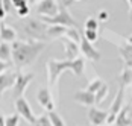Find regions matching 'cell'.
Here are the masks:
<instances>
[{
  "mask_svg": "<svg viewBox=\"0 0 132 126\" xmlns=\"http://www.w3.org/2000/svg\"><path fill=\"white\" fill-rule=\"evenodd\" d=\"M37 99H38V103L44 109H47L49 113L55 109V102L52 99V93H50L49 88H41L37 94Z\"/></svg>",
  "mask_w": 132,
  "mask_h": 126,
  "instance_id": "30bf717a",
  "label": "cell"
},
{
  "mask_svg": "<svg viewBox=\"0 0 132 126\" xmlns=\"http://www.w3.org/2000/svg\"><path fill=\"white\" fill-rule=\"evenodd\" d=\"M75 100L80 105L91 106V105L96 103V96H94V93L88 91V90H79V91L75 93Z\"/></svg>",
  "mask_w": 132,
  "mask_h": 126,
  "instance_id": "4fadbf2b",
  "label": "cell"
},
{
  "mask_svg": "<svg viewBox=\"0 0 132 126\" xmlns=\"http://www.w3.org/2000/svg\"><path fill=\"white\" fill-rule=\"evenodd\" d=\"M99 18H100V20H106V18H108V12H106V11H100Z\"/></svg>",
  "mask_w": 132,
  "mask_h": 126,
  "instance_id": "d6a6232c",
  "label": "cell"
},
{
  "mask_svg": "<svg viewBox=\"0 0 132 126\" xmlns=\"http://www.w3.org/2000/svg\"><path fill=\"white\" fill-rule=\"evenodd\" d=\"M37 126H53L52 122H50V119H49V115H41L40 119H37Z\"/></svg>",
  "mask_w": 132,
  "mask_h": 126,
  "instance_id": "4316f807",
  "label": "cell"
},
{
  "mask_svg": "<svg viewBox=\"0 0 132 126\" xmlns=\"http://www.w3.org/2000/svg\"><path fill=\"white\" fill-rule=\"evenodd\" d=\"M32 79H34V75L32 73H26V75H17V81H15V84H14V97L15 99H18V97H23V94H24V91H26L27 85L32 82Z\"/></svg>",
  "mask_w": 132,
  "mask_h": 126,
  "instance_id": "ba28073f",
  "label": "cell"
},
{
  "mask_svg": "<svg viewBox=\"0 0 132 126\" xmlns=\"http://www.w3.org/2000/svg\"><path fill=\"white\" fill-rule=\"evenodd\" d=\"M129 109H131V106H125V108L120 109L119 115H117V119L114 122V126H131L132 125V120L129 119Z\"/></svg>",
  "mask_w": 132,
  "mask_h": 126,
  "instance_id": "2e32d148",
  "label": "cell"
},
{
  "mask_svg": "<svg viewBox=\"0 0 132 126\" xmlns=\"http://www.w3.org/2000/svg\"><path fill=\"white\" fill-rule=\"evenodd\" d=\"M41 21H44L46 25H59V26H67V27H76L78 21L70 15L67 6L61 5L59 12L55 17H41Z\"/></svg>",
  "mask_w": 132,
  "mask_h": 126,
  "instance_id": "3957f363",
  "label": "cell"
},
{
  "mask_svg": "<svg viewBox=\"0 0 132 126\" xmlns=\"http://www.w3.org/2000/svg\"><path fill=\"white\" fill-rule=\"evenodd\" d=\"M79 46H80V52L90 59V61H93V62H96V61H100V53L96 50L94 47H93V44L87 40L85 37H82L80 38V43H79Z\"/></svg>",
  "mask_w": 132,
  "mask_h": 126,
  "instance_id": "9c48e42d",
  "label": "cell"
},
{
  "mask_svg": "<svg viewBox=\"0 0 132 126\" xmlns=\"http://www.w3.org/2000/svg\"><path fill=\"white\" fill-rule=\"evenodd\" d=\"M71 2H75V0H61V5L68 6V5H71Z\"/></svg>",
  "mask_w": 132,
  "mask_h": 126,
  "instance_id": "e575fe53",
  "label": "cell"
},
{
  "mask_svg": "<svg viewBox=\"0 0 132 126\" xmlns=\"http://www.w3.org/2000/svg\"><path fill=\"white\" fill-rule=\"evenodd\" d=\"M37 2H41V0H29V3H37ZM59 5H61V0H58Z\"/></svg>",
  "mask_w": 132,
  "mask_h": 126,
  "instance_id": "d590c367",
  "label": "cell"
},
{
  "mask_svg": "<svg viewBox=\"0 0 132 126\" xmlns=\"http://www.w3.org/2000/svg\"><path fill=\"white\" fill-rule=\"evenodd\" d=\"M47 115H49V119H50V122H52L53 126H65L64 120H62V117H61L59 114H56L55 111H50Z\"/></svg>",
  "mask_w": 132,
  "mask_h": 126,
  "instance_id": "7402d4cb",
  "label": "cell"
},
{
  "mask_svg": "<svg viewBox=\"0 0 132 126\" xmlns=\"http://www.w3.org/2000/svg\"><path fill=\"white\" fill-rule=\"evenodd\" d=\"M9 67H11V62H8V61H2V59H0V75L5 73Z\"/></svg>",
  "mask_w": 132,
  "mask_h": 126,
  "instance_id": "f546056e",
  "label": "cell"
},
{
  "mask_svg": "<svg viewBox=\"0 0 132 126\" xmlns=\"http://www.w3.org/2000/svg\"><path fill=\"white\" fill-rule=\"evenodd\" d=\"M128 43H131V44H132V35H131L129 38H128Z\"/></svg>",
  "mask_w": 132,
  "mask_h": 126,
  "instance_id": "74e56055",
  "label": "cell"
},
{
  "mask_svg": "<svg viewBox=\"0 0 132 126\" xmlns=\"http://www.w3.org/2000/svg\"><path fill=\"white\" fill-rule=\"evenodd\" d=\"M85 38L93 43V41H96L97 40V30H91V29H85Z\"/></svg>",
  "mask_w": 132,
  "mask_h": 126,
  "instance_id": "83f0119b",
  "label": "cell"
},
{
  "mask_svg": "<svg viewBox=\"0 0 132 126\" xmlns=\"http://www.w3.org/2000/svg\"><path fill=\"white\" fill-rule=\"evenodd\" d=\"M108 91H109L108 85H106V84H103V85L100 87V90H99V91L94 94V96H96V103H97V105H100V103H102V102L106 99V96H108Z\"/></svg>",
  "mask_w": 132,
  "mask_h": 126,
  "instance_id": "44dd1931",
  "label": "cell"
},
{
  "mask_svg": "<svg viewBox=\"0 0 132 126\" xmlns=\"http://www.w3.org/2000/svg\"><path fill=\"white\" fill-rule=\"evenodd\" d=\"M24 32L27 37L32 40H46L47 38V25L44 21H38V20H29L24 26Z\"/></svg>",
  "mask_w": 132,
  "mask_h": 126,
  "instance_id": "277c9868",
  "label": "cell"
},
{
  "mask_svg": "<svg viewBox=\"0 0 132 126\" xmlns=\"http://www.w3.org/2000/svg\"><path fill=\"white\" fill-rule=\"evenodd\" d=\"M67 26H59V25H50L47 27V38L49 40H56V38H62L67 34Z\"/></svg>",
  "mask_w": 132,
  "mask_h": 126,
  "instance_id": "ac0fdd59",
  "label": "cell"
},
{
  "mask_svg": "<svg viewBox=\"0 0 132 126\" xmlns=\"http://www.w3.org/2000/svg\"><path fill=\"white\" fill-rule=\"evenodd\" d=\"M17 75L18 73H11V72L0 75V99H2V94L6 90H9L11 87H14V84L17 81Z\"/></svg>",
  "mask_w": 132,
  "mask_h": 126,
  "instance_id": "5bb4252c",
  "label": "cell"
},
{
  "mask_svg": "<svg viewBox=\"0 0 132 126\" xmlns=\"http://www.w3.org/2000/svg\"><path fill=\"white\" fill-rule=\"evenodd\" d=\"M75 2H79V0H75Z\"/></svg>",
  "mask_w": 132,
  "mask_h": 126,
  "instance_id": "b9f144b4",
  "label": "cell"
},
{
  "mask_svg": "<svg viewBox=\"0 0 132 126\" xmlns=\"http://www.w3.org/2000/svg\"><path fill=\"white\" fill-rule=\"evenodd\" d=\"M65 37L70 38V40H73V41H76L78 44L80 43V38H82L79 35V32H78V29H76V27H68V29H67Z\"/></svg>",
  "mask_w": 132,
  "mask_h": 126,
  "instance_id": "603a6c76",
  "label": "cell"
},
{
  "mask_svg": "<svg viewBox=\"0 0 132 126\" xmlns=\"http://www.w3.org/2000/svg\"><path fill=\"white\" fill-rule=\"evenodd\" d=\"M12 59L17 68L27 67L34 62L40 53L44 50L46 43L44 41H14L12 43Z\"/></svg>",
  "mask_w": 132,
  "mask_h": 126,
  "instance_id": "6da1fadb",
  "label": "cell"
},
{
  "mask_svg": "<svg viewBox=\"0 0 132 126\" xmlns=\"http://www.w3.org/2000/svg\"><path fill=\"white\" fill-rule=\"evenodd\" d=\"M47 76H49V85L55 87L58 82V77L62 72L71 70L76 76H82L85 61L84 58H76V59H65V61H56V59H49L47 61Z\"/></svg>",
  "mask_w": 132,
  "mask_h": 126,
  "instance_id": "7a4b0ae2",
  "label": "cell"
},
{
  "mask_svg": "<svg viewBox=\"0 0 132 126\" xmlns=\"http://www.w3.org/2000/svg\"><path fill=\"white\" fill-rule=\"evenodd\" d=\"M59 2L58 0H41L37 5V12L41 17H55L59 12Z\"/></svg>",
  "mask_w": 132,
  "mask_h": 126,
  "instance_id": "5b68a950",
  "label": "cell"
},
{
  "mask_svg": "<svg viewBox=\"0 0 132 126\" xmlns=\"http://www.w3.org/2000/svg\"><path fill=\"white\" fill-rule=\"evenodd\" d=\"M119 84H120V87L132 85V68L131 67H123V70H121V73L119 76Z\"/></svg>",
  "mask_w": 132,
  "mask_h": 126,
  "instance_id": "d6986e66",
  "label": "cell"
},
{
  "mask_svg": "<svg viewBox=\"0 0 132 126\" xmlns=\"http://www.w3.org/2000/svg\"><path fill=\"white\" fill-rule=\"evenodd\" d=\"M102 85H103V82H102V79H99V77H96V79H93L91 82H90V84H88V91H91V93H94V94H96V93H97V91H99V90H100V87H102Z\"/></svg>",
  "mask_w": 132,
  "mask_h": 126,
  "instance_id": "cb8c5ba5",
  "label": "cell"
},
{
  "mask_svg": "<svg viewBox=\"0 0 132 126\" xmlns=\"http://www.w3.org/2000/svg\"><path fill=\"white\" fill-rule=\"evenodd\" d=\"M129 114H132V105H131V109H129Z\"/></svg>",
  "mask_w": 132,
  "mask_h": 126,
  "instance_id": "ab89813d",
  "label": "cell"
},
{
  "mask_svg": "<svg viewBox=\"0 0 132 126\" xmlns=\"http://www.w3.org/2000/svg\"><path fill=\"white\" fill-rule=\"evenodd\" d=\"M119 53L121 56V59L125 61V67H131L132 68V44L131 43H125L123 46H120Z\"/></svg>",
  "mask_w": 132,
  "mask_h": 126,
  "instance_id": "9a60e30c",
  "label": "cell"
},
{
  "mask_svg": "<svg viewBox=\"0 0 132 126\" xmlns=\"http://www.w3.org/2000/svg\"><path fill=\"white\" fill-rule=\"evenodd\" d=\"M17 38V34L12 27H8L3 21H0V40L2 41H6V43H14Z\"/></svg>",
  "mask_w": 132,
  "mask_h": 126,
  "instance_id": "e0dca14e",
  "label": "cell"
},
{
  "mask_svg": "<svg viewBox=\"0 0 132 126\" xmlns=\"http://www.w3.org/2000/svg\"><path fill=\"white\" fill-rule=\"evenodd\" d=\"M0 126H6V117H3L0 114Z\"/></svg>",
  "mask_w": 132,
  "mask_h": 126,
  "instance_id": "836d02e7",
  "label": "cell"
},
{
  "mask_svg": "<svg viewBox=\"0 0 132 126\" xmlns=\"http://www.w3.org/2000/svg\"><path fill=\"white\" fill-rule=\"evenodd\" d=\"M18 120H20V114H12L9 117H6V126H17L18 125Z\"/></svg>",
  "mask_w": 132,
  "mask_h": 126,
  "instance_id": "d4e9b609",
  "label": "cell"
},
{
  "mask_svg": "<svg viewBox=\"0 0 132 126\" xmlns=\"http://www.w3.org/2000/svg\"><path fill=\"white\" fill-rule=\"evenodd\" d=\"M123 94H125V87H120L119 91H117V94H116V99H114L111 108H109V113H108V119H106V123L108 125H114V122H116V119L119 115L120 109L123 108L121 106L123 105Z\"/></svg>",
  "mask_w": 132,
  "mask_h": 126,
  "instance_id": "52a82bcc",
  "label": "cell"
},
{
  "mask_svg": "<svg viewBox=\"0 0 132 126\" xmlns=\"http://www.w3.org/2000/svg\"><path fill=\"white\" fill-rule=\"evenodd\" d=\"M11 56H12V47H11L6 41L0 43V59H2V61H8V62H9Z\"/></svg>",
  "mask_w": 132,
  "mask_h": 126,
  "instance_id": "ffe728a7",
  "label": "cell"
},
{
  "mask_svg": "<svg viewBox=\"0 0 132 126\" xmlns=\"http://www.w3.org/2000/svg\"><path fill=\"white\" fill-rule=\"evenodd\" d=\"M12 5H14V8H21V6H26L27 5V2L26 0H12Z\"/></svg>",
  "mask_w": 132,
  "mask_h": 126,
  "instance_id": "1f68e13d",
  "label": "cell"
},
{
  "mask_svg": "<svg viewBox=\"0 0 132 126\" xmlns=\"http://www.w3.org/2000/svg\"><path fill=\"white\" fill-rule=\"evenodd\" d=\"M3 2V8H5V11H6V14L11 12V9H12V0H2Z\"/></svg>",
  "mask_w": 132,
  "mask_h": 126,
  "instance_id": "4dcf8cb0",
  "label": "cell"
},
{
  "mask_svg": "<svg viewBox=\"0 0 132 126\" xmlns=\"http://www.w3.org/2000/svg\"><path fill=\"white\" fill-rule=\"evenodd\" d=\"M15 109H17V113L20 114L24 120H27L30 125H35V123H37V119H35V115L32 113V108H30L29 102H27L24 97L15 99Z\"/></svg>",
  "mask_w": 132,
  "mask_h": 126,
  "instance_id": "8992f818",
  "label": "cell"
},
{
  "mask_svg": "<svg viewBox=\"0 0 132 126\" xmlns=\"http://www.w3.org/2000/svg\"><path fill=\"white\" fill-rule=\"evenodd\" d=\"M129 18H131V21H132V6H131V9H129Z\"/></svg>",
  "mask_w": 132,
  "mask_h": 126,
  "instance_id": "8d00e7d4",
  "label": "cell"
},
{
  "mask_svg": "<svg viewBox=\"0 0 132 126\" xmlns=\"http://www.w3.org/2000/svg\"><path fill=\"white\" fill-rule=\"evenodd\" d=\"M128 3H129V5L132 6V0H128Z\"/></svg>",
  "mask_w": 132,
  "mask_h": 126,
  "instance_id": "f35d334b",
  "label": "cell"
},
{
  "mask_svg": "<svg viewBox=\"0 0 132 126\" xmlns=\"http://www.w3.org/2000/svg\"><path fill=\"white\" fill-rule=\"evenodd\" d=\"M85 29H91V30H97L99 29V21L96 18H88L85 21Z\"/></svg>",
  "mask_w": 132,
  "mask_h": 126,
  "instance_id": "484cf974",
  "label": "cell"
},
{
  "mask_svg": "<svg viewBox=\"0 0 132 126\" xmlns=\"http://www.w3.org/2000/svg\"><path fill=\"white\" fill-rule=\"evenodd\" d=\"M17 14H18V17H26L27 14H29V6H21V8H18L17 9Z\"/></svg>",
  "mask_w": 132,
  "mask_h": 126,
  "instance_id": "f1b7e54d",
  "label": "cell"
},
{
  "mask_svg": "<svg viewBox=\"0 0 132 126\" xmlns=\"http://www.w3.org/2000/svg\"><path fill=\"white\" fill-rule=\"evenodd\" d=\"M34 126H37V125H34Z\"/></svg>",
  "mask_w": 132,
  "mask_h": 126,
  "instance_id": "7bdbcfd3",
  "label": "cell"
},
{
  "mask_svg": "<svg viewBox=\"0 0 132 126\" xmlns=\"http://www.w3.org/2000/svg\"><path fill=\"white\" fill-rule=\"evenodd\" d=\"M61 40V43L65 46V56L67 59H76L78 58V53L80 50V46L76 43V41H73V40H70V38L67 37H62L59 38Z\"/></svg>",
  "mask_w": 132,
  "mask_h": 126,
  "instance_id": "8fae6325",
  "label": "cell"
},
{
  "mask_svg": "<svg viewBox=\"0 0 132 126\" xmlns=\"http://www.w3.org/2000/svg\"><path fill=\"white\" fill-rule=\"evenodd\" d=\"M108 126H114V125H108Z\"/></svg>",
  "mask_w": 132,
  "mask_h": 126,
  "instance_id": "60d3db41",
  "label": "cell"
},
{
  "mask_svg": "<svg viewBox=\"0 0 132 126\" xmlns=\"http://www.w3.org/2000/svg\"><path fill=\"white\" fill-rule=\"evenodd\" d=\"M108 119V113L103 109H97V108H90L88 109V120L91 126H100L103 125Z\"/></svg>",
  "mask_w": 132,
  "mask_h": 126,
  "instance_id": "7c38bea8",
  "label": "cell"
}]
</instances>
